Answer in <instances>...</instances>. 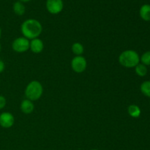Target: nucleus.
Returning <instances> with one entry per match:
<instances>
[{"label": "nucleus", "instance_id": "nucleus-1", "mask_svg": "<svg viewBox=\"0 0 150 150\" xmlns=\"http://www.w3.org/2000/svg\"><path fill=\"white\" fill-rule=\"evenodd\" d=\"M21 32L23 37L29 40L38 38L42 32V26L39 21L29 18L24 21L21 26Z\"/></svg>", "mask_w": 150, "mask_h": 150}, {"label": "nucleus", "instance_id": "nucleus-2", "mask_svg": "<svg viewBox=\"0 0 150 150\" xmlns=\"http://www.w3.org/2000/svg\"><path fill=\"white\" fill-rule=\"evenodd\" d=\"M119 63L127 68H133L140 63V57L134 50H125L119 56Z\"/></svg>", "mask_w": 150, "mask_h": 150}, {"label": "nucleus", "instance_id": "nucleus-3", "mask_svg": "<svg viewBox=\"0 0 150 150\" xmlns=\"http://www.w3.org/2000/svg\"><path fill=\"white\" fill-rule=\"evenodd\" d=\"M43 93V87L42 83L38 81H32L26 86L24 94L26 99L32 102L37 101L42 97Z\"/></svg>", "mask_w": 150, "mask_h": 150}, {"label": "nucleus", "instance_id": "nucleus-4", "mask_svg": "<svg viewBox=\"0 0 150 150\" xmlns=\"http://www.w3.org/2000/svg\"><path fill=\"white\" fill-rule=\"evenodd\" d=\"M12 48L17 53H24L29 49V40L24 37L16 38L12 42Z\"/></svg>", "mask_w": 150, "mask_h": 150}, {"label": "nucleus", "instance_id": "nucleus-5", "mask_svg": "<svg viewBox=\"0 0 150 150\" xmlns=\"http://www.w3.org/2000/svg\"><path fill=\"white\" fill-rule=\"evenodd\" d=\"M87 62L83 56H76L71 60V68L77 73H81L86 70Z\"/></svg>", "mask_w": 150, "mask_h": 150}, {"label": "nucleus", "instance_id": "nucleus-6", "mask_svg": "<svg viewBox=\"0 0 150 150\" xmlns=\"http://www.w3.org/2000/svg\"><path fill=\"white\" fill-rule=\"evenodd\" d=\"M45 7L49 13L57 15L62 11L64 8L63 0H46Z\"/></svg>", "mask_w": 150, "mask_h": 150}, {"label": "nucleus", "instance_id": "nucleus-7", "mask_svg": "<svg viewBox=\"0 0 150 150\" xmlns=\"http://www.w3.org/2000/svg\"><path fill=\"white\" fill-rule=\"evenodd\" d=\"M15 123V117L11 113L3 112L0 114V126L3 128H10Z\"/></svg>", "mask_w": 150, "mask_h": 150}, {"label": "nucleus", "instance_id": "nucleus-8", "mask_svg": "<svg viewBox=\"0 0 150 150\" xmlns=\"http://www.w3.org/2000/svg\"><path fill=\"white\" fill-rule=\"evenodd\" d=\"M29 49L34 54H40L44 49V43L42 40L40 38L29 40Z\"/></svg>", "mask_w": 150, "mask_h": 150}, {"label": "nucleus", "instance_id": "nucleus-9", "mask_svg": "<svg viewBox=\"0 0 150 150\" xmlns=\"http://www.w3.org/2000/svg\"><path fill=\"white\" fill-rule=\"evenodd\" d=\"M21 111L25 114H32L35 109V105H34L33 102L30 100L24 99L22 100L21 103L20 105Z\"/></svg>", "mask_w": 150, "mask_h": 150}, {"label": "nucleus", "instance_id": "nucleus-10", "mask_svg": "<svg viewBox=\"0 0 150 150\" xmlns=\"http://www.w3.org/2000/svg\"><path fill=\"white\" fill-rule=\"evenodd\" d=\"M139 16L145 21H150V4H143L140 7Z\"/></svg>", "mask_w": 150, "mask_h": 150}, {"label": "nucleus", "instance_id": "nucleus-11", "mask_svg": "<svg viewBox=\"0 0 150 150\" xmlns=\"http://www.w3.org/2000/svg\"><path fill=\"white\" fill-rule=\"evenodd\" d=\"M13 10L15 14H16L17 16H23L26 12V7H25L23 3L18 1L13 4Z\"/></svg>", "mask_w": 150, "mask_h": 150}, {"label": "nucleus", "instance_id": "nucleus-12", "mask_svg": "<svg viewBox=\"0 0 150 150\" xmlns=\"http://www.w3.org/2000/svg\"><path fill=\"white\" fill-rule=\"evenodd\" d=\"M127 113L133 118H138L140 117L142 111H141V108L138 105L133 104V105H130L128 106Z\"/></svg>", "mask_w": 150, "mask_h": 150}, {"label": "nucleus", "instance_id": "nucleus-13", "mask_svg": "<svg viewBox=\"0 0 150 150\" xmlns=\"http://www.w3.org/2000/svg\"><path fill=\"white\" fill-rule=\"evenodd\" d=\"M72 51L76 56H82L84 52V48L83 45L81 42H76L72 45Z\"/></svg>", "mask_w": 150, "mask_h": 150}, {"label": "nucleus", "instance_id": "nucleus-14", "mask_svg": "<svg viewBox=\"0 0 150 150\" xmlns=\"http://www.w3.org/2000/svg\"><path fill=\"white\" fill-rule=\"evenodd\" d=\"M135 72L140 77H144V76H145L147 74V67L144 65V64H142V63H139V64H137L135 67Z\"/></svg>", "mask_w": 150, "mask_h": 150}, {"label": "nucleus", "instance_id": "nucleus-15", "mask_svg": "<svg viewBox=\"0 0 150 150\" xmlns=\"http://www.w3.org/2000/svg\"><path fill=\"white\" fill-rule=\"evenodd\" d=\"M140 90L145 96L150 98V81H146L141 84Z\"/></svg>", "mask_w": 150, "mask_h": 150}, {"label": "nucleus", "instance_id": "nucleus-16", "mask_svg": "<svg viewBox=\"0 0 150 150\" xmlns=\"http://www.w3.org/2000/svg\"><path fill=\"white\" fill-rule=\"evenodd\" d=\"M140 62L146 67L150 66V51H146L142 54V57H140Z\"/></svg>", "mask_w": 150, "mask_h": 150}, {"label": "nucleus", "instance_id": "nucleus-17", "mask_svg": "<svg viewBox=\"0 0 150 150\" xmlns=\"http://www.w3.org/2000/svg\"><path fill=\"white\" fill-rule=\"evenodd\" d=\"M6 104H7L6 98L2 95H0V110L3 109L5 107Z\"/></svg>", "mask_w": 150, "mask_h": 150}, {"label": "nucleus", "instance_id": "nucleus-18", "mask_svg": "<svg viewBox=\"0 0 150 150\" xmlns=\"http://www.w3.org/2000/svg\"><path fill=\"white\" fill-rule=\"evenodd\" d=\"M5 69V64L4 62L1 59H0V73H3V71Z\"/></svg>", "mask_w": 150, "mask_h": 150}, {"label": "nucleus", "instance_id": "nucleus-19", "mask_svg": "<svg viewBox=\"0 0 150 150\" xmlns=\"http://www.w3.org/2000/svg\"><path fill=\"white\" fill-rule=\"evenodd\" d=\"M18 1L22 3H24V2H29V1H32V0H18Z\"/></svg>", "mask_w": 150, "mask_h": 150}, {"label": "nucleus", "instance_id": "nucleus-20", "mask_svg": "<svg viewBox=\"0 0 150 150\" xmlns=\"http://www.w3.org/2000/svg\"><path fill=\"white\" fill-rule=\"evenodd\" d=\"M1 27H0V38H1Z\"/></svg>", "mask_w": 150, "mask_h": 150}, {"label": "nucleus", "instance_id": "nucleus-21", "mask_svg": "<svg viewBox=\"0 0 150 150\" xmlns=\"http://www.w3.org/2000/svg\"><path fill=\"white\" fill-rule=\"evenodd\" d=\"M1 45L0 44V53H1Z\"/></svg>", "mask_w": 150, "mask_h": 150}, {"label": "nucleus", "instance_id": "nucleus-22", "mask_svg": "<svg viewBox=\"0 0 150 150\" xmlns=\"http://www.w3.org/2000/svg\"><path fill=\"white\" fill-rule=\"evenodd\" d=\"M91 150H98V149H91Z\"/></svg>", "mask_w": 150, "mask_h": 150}]
</instances>
